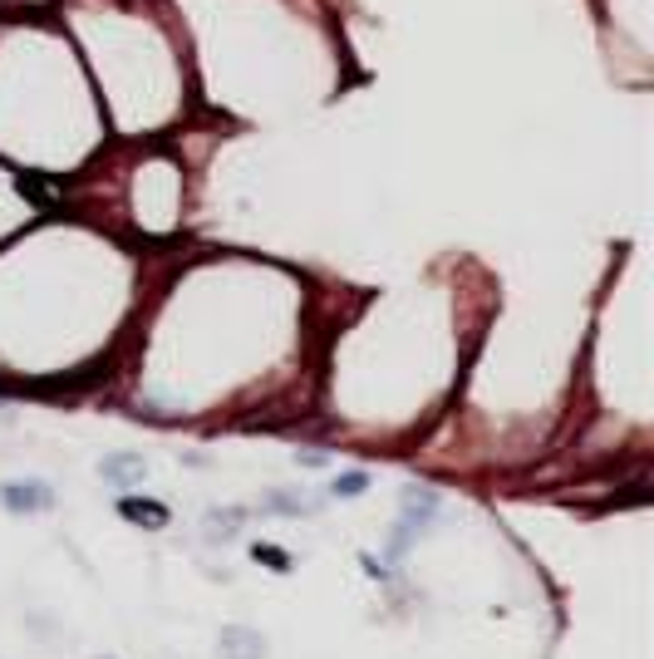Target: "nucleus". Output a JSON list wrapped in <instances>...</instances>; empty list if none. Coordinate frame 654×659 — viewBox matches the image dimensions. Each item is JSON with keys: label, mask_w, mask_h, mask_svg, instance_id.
<instances>
[{"label": "nucleus", "mask_w": 654, "mask_h": 659, "mask_svg": "<svg viewBox=\"0 0 654 659\" xmlns=\"http://www.w3.org/2000/svg\"><path fill=\"white\" fill-rule=\"evenodd\" d=\"M119 512L128 522H143V527H168V507L153 502V497H123Z\"/></svg>", "instance_id": "20e7f679"}, {"label": "nucleus", "mask_w": 654, "mask_h": 659, "mask_svg": "<svg viewBox=\"0 0 654 659\" xmlns=\"http://www.w3.org/2000/svg\"><path fill=\"white\" fill-rule=\"evenodd\" d=\"M217 650H222V659H261L266 655V635L251 630V625H222Z\"/></svg>", "instance_id": "f257e3e1"}, {"label": "nucleus", "mask_w": 654, "mask_h": 659, "mask_svg": "<svg viewBox=\"0 0 654 659\" xmlns=\"http://www.w3.org/2000/svg\"><path fill=\"white\" fill-rule=\"evenodd\" d=\"M251 556H256V561H266L271 571H291V551H281V546H271V541H256V546H251Z\"/></svg>", "instance_id": "423d86ee"}, {"label": "nucleus", "mask_w": 654, "mask_h": 659, "mask_svg": "<svg viewBox=\"0 0 654 659\" xmlns=\"http://www.w3.org/2000/svg\"><path fill=\"white\" fill-rule=\"evenodd\" d=\"M99 473L114 482V487H128V482H138L148 473V463H143V453H114V458L99 463Z\"/></svg>", "instance_id": "7ed1b4c3"}, {"label": "nucleus", "mask_w": 654, "mask_h": 659, "mask_svg": "<svg viewBox=\"0 0 654 659\" xmlns=\"http://www.w3.org/2000/svg\"><path fill=\"white\" fill-rule=\"evenodd\" d=\"M0 502L10 512H45L55 502V492L45 482H0Z\"/></svg>", "instance_id": "f03ea898"}, {"label": "nucleus", "mask_w": 654, "mask_h": 659, "mask_svg": "<svg viewBox=\"0 0 654 659\" xmlns=\"http://www.w3.org/2000/svg\"><path fill=\"white\" fill-rule=\"evenodd\" d=\"M266 507H271V512H310V502H300V497H281V492L266 497Z\"/></svg>", "instance_id": "6e6552de"}, {"label": "nucleus", "mask_w": 654, "mask_h": 659, "mask_svg": "<svg viewBox=\"0 0 654 659\" xmlns=\"http://www.w3.org/2000/svg\"><path fill=\"white\" fill-rule=\"evenodd\" d=\"M433 512H438V492H433V487H409V492H404V522H409L414 532L433 517Z\"/></svg>", "instance_id": "39448f33"}, {"label": "nucleus", "mask_w": 654, "mask_h": 659, "mask_svg": "<svg viewBox=\"0 0 654 659\" xmlns=\"http://www.w3.org/2000/svg\"><path fill=\"white\" fill-rule=\"evenodd\" d=\"M364 487H369V473H364V468H355V473H340L330 492H335V497H359Z\"/></svg>", "instance_id": "0eeeda50"}, {"label": "nucleus", "mask_w": 654, "mask_h": 659, "mask_svg": "<svg viewBox=\"0 0 654 659\" xmlns=\"http://www.w3.org/2000/svg\"><path fill=\"white\" fill-rule=\"evenodd\" d=\"M237 517L241 512H212V527H217V532H237V527H232Z\"/></svg>", "instance_id": "1a4fd4ad"}]
</instances>
